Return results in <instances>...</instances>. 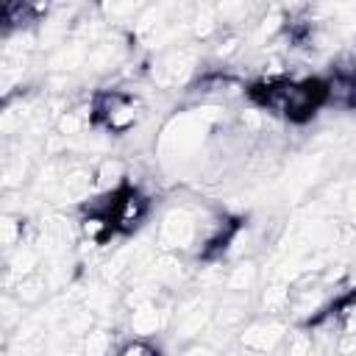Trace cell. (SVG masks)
Listing matches in <instances>:
<instances>
[{
	"label": "cell",
	"instance_id": "24",
	"mask_svg": "<svg viewBox=\"0 0 356 356\" xmlns=\"http://www.w3.org/2000/svg\"><path fill=\"white\" fill-rule=\"evenodd\" d=\"M175 356H220V350H217L214 345H209L206 339H203V342L197 339V342H189V345H184V348H181Z\"/></svg>",
	"mask_w": 356,
	"mask_h": 356
},
{
	"label": "cell",
	"instance_id": "12",
	"mask_svg": "<svg viewBox=\"0 0 356 356\" xmlns=\"http://www.w3.org/2000/svg\"><path fill=\"white\" fill-rule=\"evenodd\" d=\"M323 83H325V103L339 106V108L356 106V78L331 72L328 78H323Z\"/></svg>",
	"mask_w": 356,
	"mask_h": 356
},
{
	"label": "cell",
	"instance_id": "22",
	"mask_svg": "<svg viewBox=\"0 0 356 356\" xmlns=\"http://www.w3.org/2000/svg\"><path fill=\"white\" fill-rule=\"evenodd\" d=\"M114 356H161V353H159L147 339H136V337H134V339H128Z\"/></svg>",
	"mask_w": 356,
	"mask_h": 356
},
{
	"label": "cell",
	"instance_id": "1",
	"mask_svg": "<svg viewBox=\"0 0 356 356\" xmlns=\"http://www.w3.org/2000/svg\"><path fill=\"white\" fill-rule=\"evenodd\" d=\"M222 122V108L214 103H203L195 108H184L159 128L156 153L167 172H189L200 170V156L209 150L214 139V128Z\"/></svg>",
	"mask_w": 356,
	"mask_h": 356
},
{
	"label": "cell",
	"instance_id": "23",
	"mask_svg": "<svg viewBox=\"0 0 356 356\" xmlns=\"http://www.w3.org/2000/svg\"><path fill=\"white\" fill-rule=\"evenodd\" d=\"M339 206H342V214L356 225V178L342 184V203Z\"/></svg>",
	"mask_w": 356,
	"mask_h": 356
},
{
	"label": "cell",
	"instance_id": "4",
	"mask_svg": "<svg viewBox=\"0 0 356 356\" xmlns=\"http://www.w3.org/2000/svg\"><path fill=\"white\" fill-rule=\"evenodd\" d=\"M197 67H200V50L195 44H175L167 47L150 67V78L159 89H172V86H184L189 81L197 78Z\"/></svg>",
	"mask_w": 356,
	"mask_h": 356
},
{
	"label": "cell",
	"instance_id": "18",
	"mask_svg": "<svg viewBox=\"0 0 356 356\" xmlns=\"http://www.w3.org/2000/svg\"><path fill=\"white\" fill-rule=\"evenodd\" d=\"M0 242H3V250L11 253L14 248H19L22 242H28L25 236V220L14 211H6L3 220H0Z\"/></svg>",
	"mask_w": 356,
	"mask_h": 356
},
{
	"label": "cell",
	"instance_id": "6",
	"mask_svg": "<svg viewBox=\"0 0 356 356\" xmlns=\"http://www.w3.org/2000/svg\"><path fill=\"white\" fill-rule=\"evenodd\" d=\"M147 214H150V197L142 189H122L111 211V220L117 234H136L147 220Z\"/></svg>",
	"mask_w": 356,
	"mask_h": 356
},
{
	"label": "cell",
	"instance_id": "20",
	"mask_svg": "<svg viewBox=\"0 0 356 356\" xmlns=\"http://www.w3.org/2000/svg\"><path fill=\"white\" fill-rule=\"evenodd\" d=\"M97 8H100V14H103V19L111 22V25H125V22L134 25V19L139 17V11H142L145 6H139V3H103V6H97Z\"/></svg>",
	"mask_w": 356,
	"mask_h": 356
},
{
	"label": "cell",
	"instance_id": "9",
	"mask_svg": "<svg viewBox=\"0 0 356 356\" xmlns=\"http://www.w3.org/2000/svg\"><path fill=\"white\" fill-rule=\"evenodd\" d=\"M128 164L120 156H106L95 167V195H114L128 189Z\"/></svg>",
	"mask_w": 356,
	"mask_h": 356
},
{
	"label": "cell",
	"instance_id": "2",
	"mask_svg": "<svg viewBox=\"0 0 356 356\" xmlns=\"http://www.w3.org/2000/svg\"><path fill=\"white\" fill-rule=\"evenodd\" d=\"M211 209L203 203H175L161 214L159 231H156V245L161 253H200V234H203V220Z\"/></svg>",
	"mask_w": 356,
	"mask_h": 356
},
{
	"label": "cell",
	"instance_id": "15",
	"mask_svg": "<svg viewBox=\"0 0 356 356\" xmlns=\"http://www.w3.org/2000/svg\"><path fill=\"white\" fill-rule=\"evenodd\" d=\"M122 345H117V334L114 331H108V328H92L81 339V356H114Z\"/></svg>",
	"mask_w": 356,
	"mask_h": 356
},
{
	"label": "cell",
	"instance_id": "3",
	"mask_svg": "<svg viewBox=\"0 0 356 356\" xmlns=\"http://www.w3.org/2000/svg\"><path fill=\"white\" fill-rule=\"evenodd\" d=\"M214 300L206 295V292H195V295H186L178 300V306L172 309V320H170V328H172V339L175 342H197L214 323Z\"/></svg>",
	"mask_w": 356,
	"mask_h": 356
},
{
	"label": "cell",
	"instance_id": "8",
	"mask_svg": "<svg viewBox=\"0 0 356 356\" xmlns=\"http://www.w3.org/2000/svg\"><path fill=\"white\" fill-rule=\"evenodd\" d=\"M250 317V298L242 292H225L214 306V328L217 331H242V325Z\"/></svg>",
	"mask_w": 356,
	"mask_h": 356
},
{
	"label": "cell",
	"instance_id": "11",
	"mask_svg": "<svg viewBox=\"0 0 356 356\" xmlns=\"http://www.w3.org/2000/svg\"><path fill=\"white\" fill-rule=\"evenodd\" d=\"M256 284H259V267L253 259H239L234 267L225 270V292L250 295Z\"/></svg>",
	"mask_w": 356,
	"mask_h": 356
},
{
	"label": "cell",
	"instance_id": "7",
	"mask_svg": "<svg viewBox=\"0 0 356 356\" xmlns=\"http://www.w3.org/2000/svg\"><path fill=\"white\" fill-rule=\"evenodd\" d=\"M172 320V312L156 300V303H142L136 309H128V331L136 337V339H150L156 337L161 328H167Z\"/></svg>",
	"mask_w": 356,
	"mask_h": 356
},
{
	"label": "cell",
	"instance_id": "14",
	"mask_svg": "<svg viewBox=\"0 0 356 356\" xmlns=\"http://www.w3.org/2000/svg\"><path fill=\"white\" fill-rule=\"evenodd\" d=\"M289 303H292V284H284V281L267 284L259 295V309H261V314H270V317L289 312Z\"/></svg>",
	"mask_w": 356,
	"mask_h": 356
},
{
	"label": "cell",
	"instance_id": "10",
	"mask_svg": "<svg viewBox=\"0 0 356 356\" xmlns=\"http://www.w3.org/2000/svg\"><path fill=\"white\" fill-rule=\"evenodd\" d=\"M86 58H89V44L81 42V39H67L64 44H58L56 50H50L47 56V67L53 72H61V75H70L81 67H86Z\"/></svg>",
	"mask_w": 356,
	"mask_h": 356
},
{
	"label": "cell",
	"instance_id": "17",
	"mask_svg": "<svg viewBox=\"0 0 356 356\" xmlns=\"http://www.w3.org/2000/svg\"><path fill=\"white\" fill-rule=\"evenodd\" d=\"M220 31V17H217V6L200 3L192 6V22H189V33L195 39H209Z\"/></svg>",
	"mask_w": 356,
	"mask_h": 356
},
{
	"label": "cell",
	"instance_id": "21",
	"mask_svg": "<svg viewBox=\"0 0 356 356\" xmlns=\"http://www.w3.org/2000/svg\"><path fill=\"white\" fill-rule=\"evenodd\" d=\"M242 50V39H239V33L236 31H222V36L211 44V56L220 61H228V58H234L236 53Z\"/></svg>",
	"mask_w": 356,
	"mask_h": 356
},
{
	"label": "cell",
	"instance_id": "25",
	"mask_svg": "<svg viewBox=\"0 0 356 356\" xmlns=\"http://www.w3.org/2000/svg\"><path fill=\"white\" fill-rule=\"evenodd\" d=\"M225 356H259V353H253V350H245V348H236V350H228Z\"/></svg>",
	"mask_w": 356,
	"mask_h": 356
},
{
	"label": "cell",
	"instance_id": "13",
	"mask_svg": "<svg viewBox=\"0 0 356 356\" xmlns=\"http://www.w3.org/2000/svg\"><path fill=\"white\" fill-rule=\"evenodd\" d=\"M114 231L117 228H114V220L108 214H81L78 217V234H81L83 242L106 245Z\"/></svg>",
	"mask_w": 356,
	"mask_h": 356
},
{
	"label": "cell",
	"instance_id": "5",
	"mask_svg": "<svg viewBox=\"0 0 356 356\" xmlns=\"http://www.w3.org/2000/svg\"><path fill=\"white\" fill-rule=\"evenodd\" d=\"M289 334V325L281 320V317H256L250 323L242 325V331L236 334V342L239 348L245 350H253L259 356H278L281 348H284V339Z\"/></svg>",
	"mask_w": 356,
	"mask_h": 356
},
{
	"label": "cell",
	"instance_id": "19",
	"mask_svg": "<svg viewBox=\"0 0 356 356\" xmlns=\"http://www.w3.org/2000/svg\"><path fill=\"white\" fill-rule=\"evenodd\" d=\"M278 356H317V350H314V337H312L309 325H306V328H292V331L286 334L284 348H281Z\"/></svg>",
	"mask_w": 356,
	"mask_h": 356
},
{
	"label": "cell",
	"instance_id": "16",
	"mask_svg": "<svg viewBox=\"0 0 356 356\" xmlns=\"http://www.w3.org/2000/svg\"><path fill=\"white\" fill-rule=\"evenodd\" d=\"M47 289H50V284H47L44 273H33V275H28V278H19V281L11 286V295H14L22 306H36V303H42V298L47 295Z\"/></svg>",
	"mask_w": 356,
	"mask_h": 356
}]
</instances>
